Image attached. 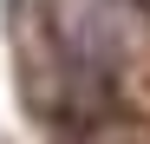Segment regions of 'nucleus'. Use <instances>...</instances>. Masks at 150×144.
<instances>
[{"mask_svg":"<svg viewBox=\"0 0 150 144\" xmlns=\"http://www.w3.org/2000/svg\"><path fill=\"white\" fill-rule=\"evenodd\" d=\"M144 7H150V0H144Z\"/></svg>","mask_w":150,"mask_h":144,"instance_id":"f257e3e1","label":"nucleus"}]
</instances>
